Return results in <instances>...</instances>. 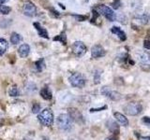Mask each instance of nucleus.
I'll list each match as a JSON object with an SVG mask.
<instances>
[{
  "label": "nucleus",
  "instance_id": "1",
  "mask_svg": "<svg viewBox=\"0 0 150 140\" xmlns=\"http://www.w3.org/2000/svg\"><path fill=\"white\" fill-rule=\"evenodd\" d=\"M94 9H95L100 15L104 16L108 21L115 22L116 20V14L108 6H105V5H98V6H97Z\"/></svg>",
  "mask_w": 150,
  "mask_h": 140
},
{
  "label": "nucleus",
  "instance_id": "2",
  "mask_svg": "<svg viewBox=\"0 0 150 140\" xmlns=\"http://www.w3.org/2000/svg\"><path fill=\"white\" fill-rule=\"evenodd\" d=\"M40 123L44 126H51L54 123V114L50 108H45L40 111L38 116Z\"/></svg>",
  "mask_w": 150,
  "mask_h": 140
},
{
  "label": "nucleus",
  "instance_id": "3",
  "mask_svg": "<svg viewBox=\"0 0 150 140\" xmlns=\"http://www.w3.org/2000/svg\"><path fill=\"white\" fill-rule=\"evenodd\" d=\"M56 124L63 131H68L71 128V119L68 114H60L56 120Z\"/></svg>",
  "mask_w": 150,
  "mask_h": 140
},
{
  "label": "nucleus",
  "instance_id": "4",
  "mask_svg": "<svg viewBox=\"0 0 150 140\" xmlns=\"http://www.w3.org/2000/svg\"><path fill=\"white\" fill-rule=\"evenodd\" d=\"M142 110H143V106L138 102H131L124 106L125 113L129 116H137L142 112Z\"/></svg>",
  "mask_w": 150,
  "mask_h": 140
},
{
  "label": "nucleus",
  "instance_id": "5",
  "mask_svg": "<svg viewBox=\"0 0 150 140\" xmlns=\"http://www.w3.org/2000/svg\"><path fill=\"white\" fill-rule=\"evenodd\" d=\"M69 80L73 87L76 88H83L86 85V78L80 73H73L72 75H70Z\"/></svg>",
  "mask_w": 150,
  "mask_h": 140
},
{
  "label": "nucleus",
  "instance_id": "6",
  "mask_svg": "<svg viewBox=\"0 0 150 140\" xmlns=\"http://www.w3.org/2000/svg\"><path fill=\"white\" fill-rule=\"evenodd\" d=\"M71 50L73 54L76 56V57H82L84 54L86 53V46L83 43L82 41H75L71 46Z\"/></svg>",
  "mask_w": 150,
  "mask_h": 140
},
{
  "label": "nucleus",
  "instance_id": "7",
  "mask_svg": "<svg viewBox=\"0 0 150 140\" xmlns=\"http://www.w3.org/2000/svg\"><path fill=\"white\" fill-rule=\"evenodd\" d=\"M101 93L104 96H106L107 98H109V99L111 100H114V101H117V100H120L121 99V94L119 92H117L116 91H114V90H112L111 88L109 87H102L101 88Z\"/></svg>",
  "mask_w": 150,
  "mask_h": 140
},
{
  "label": "nucleus",
  "instance_id": "8",
  "mask_svg": "<svg viewBox=\"0 0 150 140\" xmlns=\"http://www.w3.org/2000/svg\"><path fill=\"white\" fill-rule=\"evenodd\" d=\"M23 13L28 17H34L37 14V7L31 1H25L23 4Z\"/></svg>",
  "mask_w": 150,
  "mask_h": 140
},
{
  "label": "nucleus",
  "instance_id": "9",
  "mask_svg": "<svg viewBox=\"0 0 150 140\" xmlns=\"http://www.w3.org/2000/svg\"><path fill=\"white\" fill-rule=\"evenodd\" d=\"M139 59V63L140 65L143 68H149L150 67V53L147 51H144V52H141L138 56Z\"/></svg>",
  "mask_w": 150,
  "mask_h": 140
},
{
  "label": "nucleus",
  "instance_id": "10",
  "mask_svg": "<svg viewBox=\"0 0 150 140\" xmlns=\"http://www.w3.org/2000/svg\"><path fill=\"white\" fill-rule=\"evenodd\" d=\"M106 54V51L105 50L102 48V46L100 45H95L92 47L91 49V56L92 58L94 59H98V58H100L103 57Z\"/></svg>",
  "mask_w": 150,
  "mask_h": 140
},
{
  "label": "nucleus",
  "instance_id": "11",
  "mask_svg": "<svg viewBox=\"0 0 150 140\" xmlns=\"http://www.w3.org/2000/svg\"><path fill=\"white\" fill-rule=\"evenodd\" d=\"M33 25H34L35 29L37 30L38 35H39L40 37H43V38L49 39V34H48V32H47V30L40 24V22H36L33 23Z\"/></svg>",
  "mask_w": 150,
  "mask_h": 140
},
{
  "label": "nucleus",
  "instance_id": "12",
  "mask_svg": "<svg viewBox=\"0 0 150 140\" xmlns=\"http://www.w3.org/2000/svg\"><path fill=\"white\" fill-rule=\"evenodd\" d=\"M111 32L114 35H116L117 37L121 40V41H125L127 39V35L126 33L121 29L120 27L118 26H112L111 28Z\"/></svg>",
  "mask_w": 150,
  "mask_h": 140
},
{
  "label": "nucleus",
  "instance_id": "13",
  "mask_svg": "<svg viewBox=\"0 0 150 140\" xmlns=\"http://www.w3.org/2000/svg\"><path fill=\"white\" fill-rule=\"evenodd\" d=\"M114 116H115V120H117V123H118L120 125H123V126H128L129 125V120H128V119L126 118L125 115L120 113V112H115Z\"/></svg>",
  "mask_w": 150,
  "mask_h": 140
},
{
  "label": "nucleus",
  "instance_id": "14",
  "mask_svg": "<svg viewBox=\"0 0 150 140\" xmlns=\"http://www.w3.org/2000/svg\"><path fill=\"white\" fill-rule=\"evenodd\" d=\"M18 53L22 58L27 57L30 53V47L28 44H23L20 46V48L18 49Z\"/></svg>",
  "mask_w": 150,
  "mask_h": 140
},
{
  "label": "nucleus",
  "instance_id": "15",
  "mask_svg": "<svg viewBox=\"0 0 150 140\" xmlns=\"http://www.w3.org/2000/svg\"><path fill=\"white\" fill-rule=\"evenodd\" d=\"M107 128L109 129L110 132L114 133L115 134H117L119 132V125L112 120H109L107 121Z\"/></svg>",
  "mask_w": 150,
  "mask_h": 140
},
{
  "label": "nucleus",
  "instance_id": "16",
  "mask_svg": "<svg viewBox=\"0 0 150 140\" xmlns=\"http://www.w3.org/2000/svg\"><path fill=\"white\" fill-rule=\"evenodd\" d=\"M40 96L43 98L44 100H51L52 97H53V94H52V92L50 91V89L45 86L44 88H42L40 90Z\"/></svg>",
  "mask_w": 150,
  "mask_h": 140
},
{
  "label": "nucleus",
  "instance_id": "17",
  "mask_svg": "<svg viewBox=\"0 0 150 140\" xmlns=\"http://www.w3.org/2000/svg\"><path fill=\"white\" fill-rule=\"evenodd\" d=\"M8 41L5 39V38H2V37H0V56H2L5 54V52L8 50Z\"/></svg>",
  "mask_w": 150,
  "mask_h": 140
},
{
  "label": "nucleus",
  "instance_id": "18",
  "mask_svg": "<svg viewBox=\"0 0 150 140\" xmlns=\"http://www.w3.org/2000/svg\"><path fill=\"white\" fill-rule=\"evenodd\" d=\"M23 40V36L21 35H19L18 33L13 32L11 36V42L13 45H17Z\"/></svg>",
  "mask_w": 150,
  "mask_h": 140
},
{
  "label": "nucleus",
  "instance_id": "19",
  "mask_svg": "<svg viewBox=\"0 0 150 140\" xmlns=\"http://www.w3.org/2000/svg\"><path fill=\"white\" fill-rule=\"evenodd\" d=\"M53 39H54V41H58V42H60V43L63 44V45L67 44V36H66L65 33H62V34H60L58 36H54Z\"/></svg>",
  "mask_w": 150,
  "mask_h": 140
},
{
  "label": "nucleus",
  "instance_id": "20",
  "mask_svg": "<svg viewBox=\"0 0 150 140\" xmlns=\"http://www.w3.org/2000/svg\"><path fill=\"white\" fill-rule=\"evenodd\" d=\"M34 65H35L38 72H41L42 70L45 68V62L43 59H40L39 61H37Z\"/></svg>",
  "mask_w": 150,
  "mask_h": 140
},
{
  "label": "nucleus",
  "instance_id": "21",
  "mask_svg": "<svg viewBox=\"0 0 150 140\" xmlns=\"http://www.w3.org/2000/svg\"><path fill=\"white\" fill-rule=\"evenodd\" d=\"M11 11V8L5 5H0V14L1 15H8Z\"/></svg>",
  "mask_w": 150,
  "mask_h": 140
},
{
  "label": "nucleus",
  "instance_id": "22",
  "mask_svg": "<svg viewBox=\"0 0 150 140\" xmlns=\"http://www.w3.org/2000/svg\"><path fill=\"white\" fill-rule=\"evenodd\" d=\"M136 20L142 23V24H145V23H147L148 22V17L146 14H142V15L136 16Z\"/></svg>",
  "mask_w": 150,
  "mask_h": 140
},
{
  "label": "nucleus",
  "instance_id": "23",
  "mask_svg": "<svg viewBox=\"0 0 150 140\" xmlns=\"http://www.w3.org/2000/svg\"><path fill=\"white\" fill-rule=\"evenodd\" d=\"M8 94L9 96H11V97H15V96H18L19 95V91H18V89L16 86H12L9 88V90H8Z\"/></svg>",
  "mask_w": 150,
  "mask_h": 140
},
{
  "label": "nucleus",
  "instance_id": "24",
  "mask_svg": "<svg viewBox=\"0 0 150 140\" xmlns=\"http://www.w3.org/2000/svg\"><path fill=\"white\" fill-rule=\"evenodd\" d=\"M100 75H101V72L100 70H96L95 71V74H94V82L96 84L100 83Z\"/></svg>",
  "mask_w": 150,
  "mask_h": 140
},
{
  "label": "nucleus",
  "instance_id": "25",
  "mask_svg": "<svg viewBox=\"0 0 150 140\" xmlns=\"http://www.w3.org/2000/svg\"><path fill=\"white\" fill-rule=\"evenodd\" d=\"M111 6L114 9H118L122 6V2L120 0H114V1L111 3Z\"/></svg>",
  "mask_w": 150,
  "mask_h": 140
},
{
  "label": "nucleus",
  "instance_id": "26",
  "mask_svg": "<svg viewBox=\"0 0 150 140\" xmlns=\"http://www.w3.org/2000/svg\"><path fill=\"white\" fill-rule=\"evenodd\" d=\"M49 10H50V14H51L52 17H54V18H58V17H60V13L57 10H56L54 8H53V7L49 8Z\"/></svg>",
  "mask_w": 150,
  "mask_h": 140
},
{
  "label": "nucleus",
  "instance_id": "27",
  "mask_svg": "<svg viewBox=\"0 0 150 140\" xmlns=\"http://www.w3.org/2000/svg\"><path fill=\"white\" fill-rule=\"evenodd\" d=\"M142 123H143L145 126H147V127H150V117H147V116L143 117Z\"/></svg>",
  "mask_w": 150,
  "mask_h": 140
},
{
  "label": "nucleus",
  "instance_id": "28",
  "mask_svg": "<svg viewBox=\"0 0 150 140\" xmlns=\"http://www.w3.org/2000/svg\"><path fill=\"white\" fill-rule=\"evenodd\" d=\"M74 18L76 19L77 21L79 22H83V21H86L87 19V16H84V15H77V14H75V15H73Z\"/></svg>",
  "mask_w": 150,
  "mask_h": 140
},
{
  "label": "nucleus",
  "instance_id": "29",
  "mask_svg": "<svg viewBox=\"0 0 150 140\" xmlns=\"http://www.w3.org/2000/svg\"><path fill=\"white\" fill-rule=\"evenodd\" d=\"M40 110V106L39 104H37V103H35V105L33 106V108H32V112L33 113H38Z\"/></svg>",
  "mask_w": 150,
  "mask_h": 140
},
{
  "label": "nucleus",
  "instance_id": "30",
  "mask_svg": "<svg viewBox=\"0 0 150 140\" xmlns=\"http://www.w3.org/2000/svg\"><path fill=\"white\" fill-rule=\"evenodd\" d=\"M144 49L150 50V40H144Z\"/></svg>",
  "mask_w": 150,
  "mask_h": 140
},
{
  "label": "nucleus",
  "instance_id": "31",
  "mask_svg": "<svg viewBox=\"0 0 150 140\" xmlns=\"http://www.w3.org/2000/svg\"><path fill=\"white\" fill-rule=\"evenodd\" d=\"M107 108V106H104L102 107H100V108H91L90 109V112H94V111H100L102 109H106Z\"/></svg>",
  "mask_w": 150,
  "mask_h": 140
},
{
  "label": "nucleus",
  "instance_id": "32",
  "mask_svg": "<svg viewBox=\"0 0 150 140\" xmlns=\"http://www.w3.org/2000/svg\"><path fill=\"white\" fill-rule=\"evenodd\" d=\"M105 140H119V139L117 138L115 135H112V136H109V137L105 138Z\"/></svg>",
  "mask_w": 150,
  "mask_h": 140
},
{
  "label": "nucleus",
  "instance_id": "33",
  "mask_svg": "<svg viewBox=\"0 0 150 140\" xmlns=\"http://www.w3.org/2000/svg\"><path fill=\"white\" fill-rule=\"evenodd\" d=\"M8 1H9V0H0V5H3L5 3H7Z\"/></svg>",
  "mask_w": 150,
  "mask_h": 140
},
{
  "label": "nucleus",
  "instance_id": "34",
  "mask_svg": "<svg viewBox=\"0 0 150 140\" xmlns=\"http://www.w3.org/2000/svg\"><path fill=\"white\" fill-rule=\"evenodd\" d=\"M141 140H150V137L149 136H144L141 138Z\"/></svg>",
  "mask_w": 150,
  "mask_h": 140
},
{
  "label": "nucleus",
  "instance_id": "35",
  "mask_svg": "<svg viewBox=\"0 0 150 140\" xmlns=\"http://www.w3.org/2000/svg\"><path fill=\"white\" fill-rule=\"evenodd\" d=\"M147 17H148V21H150V14H149V15H148Z\"/></svg>",
  "mask_w": 150,
  "mask_h": 140
},
{
  "label": "nucleus",
  "instance_id": "36",
  "mask_svg": "<svg viewBox=\"0 0 150 140\" xmlns=\"http://www.w3.org/2000/svg\"><path fill=\"white\" fill-rule=\"evenodd\" d=\"M86 1H88V0H86Z\"/></svg>",
  "mask_w": 150,
  "mask_h": 140
}]
</instances>
